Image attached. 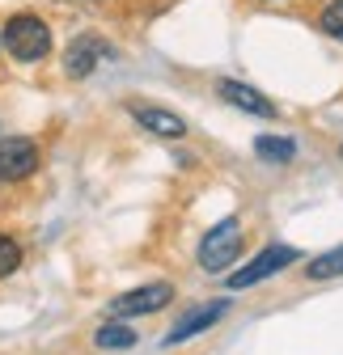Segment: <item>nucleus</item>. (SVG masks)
Listing matches in <instances>:
<instances>
[{
	"instance_id": "obj_1",
	"label": "nucleus",
	"mask_w": 343,
	"mask_h": 355,
	"mask_svg": "<svg viewBox=\"0 0 343 355\" xmlns=\"http://www.w3.org/2000/svg\"><path fill=\"white\" fill-rule=\"evenodd\" d=\"M0 38H5V51L17 64H38L51 51V26L38 13H13L5 26H0Z\"/></svg>"
},
{
	"instance_id": "obj_2",
	"label": "nucleus",
	"mask_w": 343,
	"mask_h": 355,
	"mask_svg": "<svg viewBox=\"0 0 343 355\" xmlns=\"http://www.w3.org/2000/svg\"><path fill=\"white\" fill-rule=\"evenodd\" d=\"M237 254H242V220L237 216H229V220H221V225H212L208 233H203V241H199V266L203 271H229V266L237 262Z\"/></svg>"
},
{
	"instance_id": "obj_3",
	"label": "nucleus",
	"mask_w": 343,
	"mask_h": 355,
	"mask_svg": "<svg viewBox=\"0 0 343 355\" xmlns=\"http://www.w3.org/2000/svg\"><path fill=\"white\" fill-rule=\"evenodd\" d=\"M296 258H301V250H296V245H263L259 254H254V258L242 266V271H233V275H229V288H233V292L254 288V284H263V279L280 275L284 266H292Z\"/></svg>"
},
{
	"instance_id": "obj_4",
	"label": "nucleus",
	"mask_w": 343,
	"mask_h": 355,
	"mask_svg": "<svg viewBox=\"0 0 343 355\" xmlns=\"http://www.w3.org/2000/svg\"><path fill=\"white\" fill-rule=\"evenodd\" d=\"M174 300V288L169 284H144V288H132L110 300V318L127 322V318H149V313H161V309Z\"/></svg>"
},
{
	"instance_id": "obj_5",
	"label": "nucleus",
	"mask_w": 343,
	"mask_h": 355,
	"mask_svg": "<svg viewBox=\"0 0 343 355\" xmlns=\"http://www.w3.org/2000/svg\"><path fill=\"white\" fill-rule=\"evenodd\" d=\"M38 144L30 136H5L0 140V182H26L38 169Z\"/></svg>"
},
{
	"instance_id": "obj_6",
	"label": "nucleus",
	"mask_w": 343,
	"mask_h": 355,
	"mask_svg": "<svg viewBox=\"0 0 343 355\" xmlns=\"http://www.w3.org/2000/svg\"><path fill=\"white\" fill-rule=\"evenodd\" d=\"M110 55H115L110 42H102L98 34H81V38H72V47L64 51V72L72 80H85V76H94L98 60H110Z\"/></svg>"
},
{
	"instance_id": "obj_7",
	"label": "nucleus",
	"mask_w": 343,
	"mask_h": 355,
	"mask_svg": "<svg viewBox=\"0 0 343 355\" xmlns=\"http://www.w3.org/2000/svg\"><path fill=\"white\" fill-rule=\"evenodd\" d=\"M225 313H229V300H208V304L191 309V313H183V318L174 322V330L165 334V343H169V347H178V343H187V338H195V334L212 330Z\"/></svg>"
},
{
	"instance_id": "obj_8",
	"label": "nucleus",
	"mask_w": 343,
	"mask_h": 355,
	"mask_svg": "<svg viewBox=\"0 0 343 355\" xmlns=\"http://www.w3.org/2000/svg\"><path fill=\"white\" fill-rule=\"evenodd\" d=\"M127 114H132V119L149 131V136H157V140H183V136H187L183 114L165 110V106H144V102H132V106H127Z\"/></svg>"
},
{
	"instance_id": "obj_9",
	"label": "nucleus",
	"mask_w": 343,
	"mask_h": 355,
	"mask_svg": "<svg viewBox=\"0 0 343 355\" xmlns=\"http://www.w3.org/2000/svg\"><path fill=\"white\" fill-rule=\"evenodd\" d=\"M217 98L229 102V106H237V110H246V114H259V119H276V114H280L267 94H259V89H250V85H242V80H229V76L217 80Z\"/></svg>"
},
{
	"instance_id": "obj_10",
	"label": "nucleus",
	"mask_w": 343,
	"mask_h": 355,
	"mask_svg": "<svg viewBox=\"0 0 343 355\" xmlns=\"http://www.w3.org/2000/svg\"><path fill=\"white\" fill-rule=\"evenodd\" d=\"M136 338H140V334L127 326V322H119V318H110L106 326H98V330H94V343H98L102 351H132V347H136Z\"/></svg>"
},
{
	"instance_id": "obj_11",
	"label": "nucleus",
	"mask_w": 343,
	"mask_h": 355,
	"mask_svg": "<svg viewBox=\"0 0 343 355\" xmlns=\"http://www.w3.org/2000/svg\"><path fill=\"white\" fill-rule=\"evenodd\" d=\"M254 157H263L271 165H288L296 157V140H288V136H259L254 140Z\"/></svg>"
},
{
	"instance_id": "obj_12",
	"label": "nucleus",
	"mask_w": 343,
	"mask_h": 355,
	"mask_svg": "<svg viewBox=\"0 0 343 355\" xmlns=\"http://www.w3.org/2000/svg\"><path fill=\"white\" fill-rule=\"evenodd\" d=\"M306 275H310V279H339V275H343V245L318 254V258L306 266Z\"/></svg>"
},
{
	"instance_id": "obj_13",
	"label": "nucleus",
	"mask_w": 343,
	"mask_h": 355,
	"mask_svg": "<svg viewBox=\"0 0 343 355\" xmlns=\"http://www.w3.org/2000/svg\"><path fill=\"white\" fill-rule=\"evenodd\" d=\"M318 30L335 42H343V0H326L322 13H318Z\"/></svg>"
},
{
	"instance_id": "obj_14",
	"label": "nucleus",
	"mask_w": 343,
	"mask_h": 355,
	"mask_svg": "<svg viewBox=\"0 0 343 355\" xmlns=\"http://www.w3.org/2000/svg\"><path fill=\"white\" fill-rule=\"evenodd\" d=\"M17 266H22V245L9 233H0V279H9Z\"/></svg>"
},
{
	"instance_id": "obj_15",
	"label": "nucleus",
	"mask_w": 343,
	"mask_h": 355,
	"mask_svg": "<svg viewBox=\"0 0 343 355\" xmlns=\"http://www.w3.org/2000/svg\"><path fill=\"white\" fill-rule=\"evenodd\" d=\"M263 5H280V0H263Z\"/></svg>"
},
{
	"instance_id": "obj_16",
	"label": "nucleus",
	"mask_w": 343,
	"mask_h": 355,
	"mask_svg": "<svg viewBox=\"0 0 343 355\" xmlns=\"http://www.w3.org/2000/svg\"><path fill=\"white\" fill-rule=\"evenodd\" d=\"M0 51H5V38H0Z\"/></svg>"
},
{
	"instance_id": "obj_17",
	"label": "nucleus",
	"mask_w": 343,
	"mask_h": 355,
	"mask_svg": "<svg viewBox=\"0 0 343 355\" xmlns=\"http://www.w3.org/2000/svg\"><path fill=\"white\" fill-rule=\"evenodd\" d=\"M339 153H343V148H339Z\"/></svg>"
}]
</instances>
